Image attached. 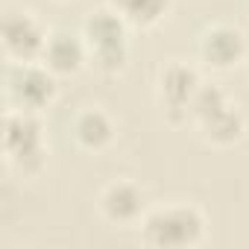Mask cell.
I'll return each mask as SVG.
<instances>
[{
  "label": "cell",
  "mask_w": 249,
  "mask_h": 249,
  "mask_svg": "<svg viewBox=\"0 0 249 249\" xmlns=\"http://www.w3.org/2000/svg\"><path fill=\"white\" fill-rule=\"evenodd\" d=\"M41 59H44V68H50L53 73L68 76V73H76L82 68V62H85V44L76 36H71V33H56V36L47 38Z\"/></svg>",
  "instance_id": "ba28073f"
},
{
  "label": "cell",
  "mask_w": 249,
  "mask_h": 249,
  "mask_svg": "<svg viewBox=\"0 0 249 249\" xmlns=\"http://www.w3.org/2000/svg\"><path fill=\"white\" fill-rule=\"evenodd\" d=\"M159 85H161V100H164V108L170 111L173 120H182L188 117V106H191V97L196 94L199 88V76L194 68L182 65V62H173L161 71L159 76Z\"/></svg>",
  "instance_id": "5b68a950"
},
{
  "label": "cell",
  "mask_w": 249,
  "mask_h": 249,
  "mask_svg": "<svg viewBox=\"0 0 249 249\" xmlns=\"http://www.w3.org/2000/svg\"><path fill=\"white\" fill-rule=\"evenodd\" d=\"M199 126H202L205 141L226 147V144H234V141L243 135V117H240V111H237L234 106H226V108H220L217 114L199 120Z\"/></svg>",
  "instance_id": "8fae6325"
},
{
  "label": "cell",
  "mask_w": 249,
  "mask_h": 249,
  "mask_svg": "<svg viewBox=\"0 0 249 249\" xmlns=\"http://www.w3.org/2000/svg\"><path fill=\"white\" fill-rule=\"evenodd\" d=\"M199 56L211 65V68H229L234 62H240L243 56V36L234 30V27H211L205 36H202V44H199Z\"/></svg>",
  "instance_id": "52a82bcc"
},
{
  "label": "cell",
  "mask_w": 249,
  "mask_h": 249,
  "mask_svg": "<svg viewBox=\"0 0 249 249\" xmlns=\"http://www.w3.org/2000/svg\"><path fill=\"white\" fill-rule=\"evenodd\" d=\"M47 36L41 24L27 12H9L3 21V47L18 62H33L44 53Z\"/></svg>",
  "instance_id": "277c9868"
},
{
  "label": "cell",
  "mask_w": 249,
  "mask_h": 249,
  "mask_svg": "<svg viewBox=\"0 0 249 249\" xmlns=\"http://www.w3.org/2000/svg\"><path fill=\"white\" fill-rule=\"evenodd\" d=\"M170 6V0H114V9L135 27H153Z\"/></svg>",
  "instance_id": "7c38bea8"
},
{
  "label": "cell",
  "mask_w": 249,
  "mask_h": 249,
  "mask_svg": "<svg viewBox=\"0 0 249 249\" xmlns=\"http://www.w3.org/2000/svg\"><path fill=\"white\" fill-rule=\"evenodd\" d=\"M73 138L82 150H103L111 144L114 138V126H111V120L108 114H103L100 108H88L82 114H76L73 120Z\"/></svg>",
  "instance_id": "30bf717a"
},
{
  "label": "cell",
  "mask_w": 249,
  "mask_h": 249,
  "mask_svg": "<svg viewBox=\"0 0 249 249\" xmlns=\"http://www.w3.org/2000/svg\"><path fill=\"white\" fill-rule=\"evenodd\" d=\"M91 53H94V65L103 73H117L126 65V44H111V47H100Z\"/></svg>",
  "instance_id": "5bb4252c"
},
{
  "label": "cell",
  "mask_w": 249,
  "mask_h": 249,
  "mask_svg": "<svg viewBox=\"0 0 249 249\" xmlns=\"http://www.w3.org/2000/svg\"><path fill=\"white\" fill-rule=\"evenodd\" d=\"M3 147L9 161H15L24 173H36L44 164V135L41 123L33 111L15 108L3 120Z\"/></svg>",
  "instance_id": "7a4b0ae2"
},
{
  "label": "cell",
  "mask_w": 249,
  "mask_h": 249,
  "mask_svg": "<svg viewBox=\"0 0 249 249\" xmlns=\"http://www.w3.org/2000/svg\"><path fill=\"white\" fill-rule=\"evenodd\" d=\"M226 106H229V100H226V91H223L220 85H214V82H199L196 94L191 97L188 111H191L196 120H205V117L217 114V111L226 108Z\"/></svg>",
  "instance_id": "4fadbf2b"
},
{
  "label": "cell",
  "mask_w": 249,
  "mask_h": 249,
  "mask_svg": "<svg viewBox=\"0 0 249 249\" xmlns=\"http://www.w3.org/2000/svg\"><path fill=\"white\" fill-rule=\"evenodd\" d=\"M56 73L30 62H18L9 73V97L24 111H38L56 97Z\"/></svg>",
  "instance_id": "3957f363"
},
{
  "label": "cell",
  "mask_w": 249,
  "mask_h": 249,
  "mask_svg": "<svg viewBox=\"0 0 249 249\" xmlns=\"http://www.w3.org/2000/svg\"><path fill=\"white\" fill-rule=\"evenodd\" d=\"M144 243L179 249V246H196L205 234V220L199 208L194 205H167L156 208L144 217Z\"/></svg>",
  "instance_id": "6da1fadb"
},
{
  "label": "cell",
  "mask_w": 249,
  "mask_h": 249,
  "mask_svg": "<svg viewBox=\"0 0 249 249\" xmlns=\"http://www.w3.org/2000/svg\"><path fill=\"white\" fill-rule=\"evenodd\" d=\"M85 44L91 50L111 47V44H126V18L117 9H100L85 21Z\"/></svg>",
  "instance_id": "9c48e42d"
},
{
  "label": "cell",
  "mask_w": 249,
  "mask_h": 249,
  "mask_svg": "<svg viewBox=\"0 0 249 249\" xmlns=\"http://www.w3.org/2000/svg\"><path fill=\"white\" fill-rule=\"evenodd\" d=\"M100 208L111 223H135L147 208V196L135 182H111L100 196Z\"/></svg>",
  "instance_id": "8992f818"
}]
</instances>
